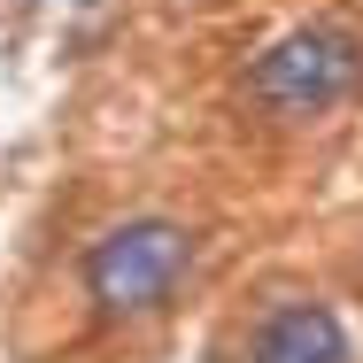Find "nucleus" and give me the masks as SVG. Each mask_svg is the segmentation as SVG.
Listing matches in <instances>:
<instances>
[{"label":"nucleus","instance_id":"obj_3","mask_svg":"<svg viewBox=\"0 0 363 363\" xmlns=\"http://www.w3.org/2000/svg\"><path fill=\"white\" fill-rule=\"evenodd\" d=\"M255 363H348V333H340L333 309H317V301H286V309L263 317V333H255Z\"/></svg>","mask_w":363,"mask_h":363},{"label":"nucleus","instance_id":"obj_2","mask_svg":"<svg viewBox=\"0 0 363 363\" xmlns=\"http://www.w3.org/2000/svg\"><path fill=\"white\" fill-rule=\"evenodd\" d=\"M363 77V39L356 31H340V23H309V31H286L255 70V101L263 108H279V116H325L333 101H348Z\"/></svg>","mask_w":363,"mask_h":363},{"label":"nucleus","instance_id":"obj_1","mask_svg":"<svg viewBox=\"0 0 363 363\" xmlns=\"http://www.w3.org/2000/svg\"><path fill=\"white\" fill-rule=\"evenodd\" d=\"M194 263V232L170 217H132L116 224L108 240H93L85 255V294L108 309V317H132V309H155L162 294L186 279Z\"/></svg>","mask_w":363,"mask_h":363}]
</instances>
